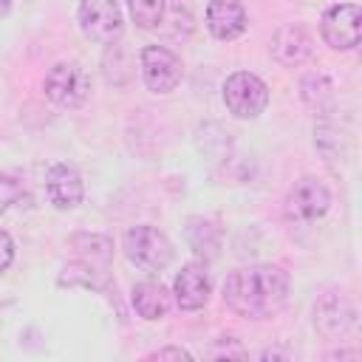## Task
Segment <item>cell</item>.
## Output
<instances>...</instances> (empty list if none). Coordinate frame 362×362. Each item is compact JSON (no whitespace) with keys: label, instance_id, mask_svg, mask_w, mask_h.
I'll use <instances>...</instances> for the list:
<instances>
[{"label":"cell","instance_id":"obj_1","mask_svg":"<svg viewBox=\"0 0 362 362\" xmlns=\"http://www.w3.org/2000/svg\"><path fill=\"white\" fill-rule=\"evenodd\" d=\"M291 291V277L283 266L252 263L238 266L223 280V303L249 320H263L277 314Z\"/></svg>","mask_w":362,"mask_h":362},{"label":"cell","instance_id":"obj_2","mask_svg":"<svg viewBox=\"0 0 362 362\" xmlns=\"http://www.w3.org/2000/svg\"><path fill=\"white\" fill-rule=\"evenodd\" d=\"M122 249L127 255V260L141 269V272H150V274H158L164 272L170 263H173V243L170 238L150 226V223H136L124 232L122 238Z\"/></svg>","mask_w":362,"mask_h":362},{"label":"cell","instance_id":"obj_3","mask_svg":"<svg viewBox=\"0 0 362 362\" xmlns=\"http://www.w3.org/2000/svg\"><path fill=\"white\" fill-rule=\"evenodd\" d=\"M42 90L45 96L57 105V107H82L90 96V76L79 62H57L48 68L45 79H42Z\"/></svg>","mask_w":362,"mask_h":362},{"label":"cell","instance_id":"obj_4","mask_svg":"<svg viewBox=\"0 0 362 362\" xmlns=\"http://www.w3.org/2000/svg\"><path fill=\"white\" fill-rule=\"evenodd\" d=\"M223 105L238 119H257L269 105V88L257 74L235 71L223 82Z\"/></svg>","mask_w":362,"mask_h":362},{"label":"cell","instance_id":"obj_5","mask_svg":"<svg viewBox=\"0 0 362 362\" xmlns=\"http://www.w3.org/2000/svg\"><path fill=\"white\" fill-rule=\"evenodd\" d=\"M79 28L90 42L113 45L124 31V14L119 0H79Z\"/></svg>","mask_w":362,"mask_h":362},{"label":"cell","instance_id":"obj_6","mask_svg":"<svg viewBox=\"0 0 362 362\" xmlns=\"http://www.w3.org/2000/svg\"><path fill=\"white\" fill-rule=\"evenodd\" d=\"M320 37L334 51H354L362 37V11L356 3H334L320 17Z\"/></svg>","mask_w":362,"mask_h":362},{"label":"cell","instance_id":"obj_7","mask_svg":"<svg viewBox=\"0 0 362 362\" xmlns=\"http://www.w3.org/2000/svg\"><path fill=\"white\" fill-rule=\"evenodd\" d=\"M139 68H141V79L147 90L153 93H170L184 79L181 57L164 45H144L139 54Z\"/></svg>","mask_w":362,"mask_h":362},{"label":"cell","instance_id":"obj_8","mask_svg":"<svg viewBox=\"0 0 362 362\" xmlns=\"http://www.w3.org/2000/svg\"><path fill=\"white\" fill-rule=\"evenodd\" d=\"M328 206H331V192L314 175H303L300 181H294V187L286 195V215L297 223L320 221L328 212Z\"/></svg>","mask_w":362,"mask_h":362},{"label":"cell","instance_id":"obj_9","mask_svg":"<svg viewBox=\"0 0 362 362\" xmlns=\"http://www.w3.org/2000/svg\"><path fill=\"white\" fill-rule=\"evenodd\" d=\"M45 195L57 209H74L85 198V184L82 175L74 164H51L45 173Z\"/></svg>","mask_w":362,"mask_h":362},{"label":"cell","instance_id":"obj_10","mask_svg":"<svg viewBox=\"0 0 362 362\" xmlns=\"http://www.w3.org/2000/svg\"><path fill=\"white\" fill-rule=\"evenodd\" d=\"M209 291H212V283H209V274H206V266L192 260V263H184L181 272L175 274L173 280V297L178 303V308L184 311H198L206 305L209 300Z\"/></svg>","mask_w":362,"mask_h":362},{"label":"cell","instance_id":"obj_11","mask_svg":"<svg viewBox=\"0 0 362 362\" xmlns=\"http://www.w3.org/2000/svg\"><path fill=\"white\" fill-rule=\"evenodd\" d=\"M249 25V14L240 0H209L206 28L215 40H238Z\"/></svg>","mask_w":362,"mask_h":362},{"label":"cell","instance_id":"obj_12","mask_svg":"<svg viewBox=\"0 0 362 362\" xmlns=\"http://www.w3.org/2000/svg\"><path fill=\"white\" fill-rule=\"evenodd\" d=\"M311 54V37L303 25H280L272 37V57L280 65H300Z\"/></svg>","mask_w":362,"mask_h":362},{"label":"cell","instance_id":"obj_13","mask_svg":"<svg viewBox=\"0 0 362 362\" xmlns=\"http://www.w3.org/2000/svg\"><path fill=\"white\" fill-rule=\"evenodd\" d=\"M351 322H354V308H351L339 294L322 297V300L317 303V308H314V325H317V331H320L322 337H328V339L345 334V331L351 328Z\"/></svg>","mask_w":362,"mask_h":362},{"label":"cell","instance_id":"obj_14","mask_svg":"<svg viewBox=\"0 0 362 362\" xmlns=\"http://www.w3.org/2000/svg\"><path fill=\"white\" fill-rule=\"evenodd\" d=\"M130 303H133V308L141 320L156 322V320H164L167 311H170V291L156 280H141V283L133 286Z\"/></svg>","mask_w":362,"mask_h":362},{"label":"cell","instance_id":"obj_15","mask_svg":"<svg viewBox=\"0 0 362 362\" xmlns=\"http://www.w3.org/2000/svg\"><path fill=\"white\" fill-rule=\"evenodd\" d=\"M57 283L59 286H88V288L105 291V297L116 303V283L107 277V269H99V266H90V263L79 260L74 266H65Z\"/></svg>","mask_w":362,"mask_h":362},{"label":"cell","instance_id":"obj_16","mask_svg":"<svg viewBox=\"0 0 362 362\" xmlns=\"http://www.w3.org/2000/svg\"><path fill=\"white\" fill-rule=\"evenodd\" d=\"M71 249L79 255L82 263L107 269L110 257H113V240L107 235H96V232H76L71 235Z\"/></svg>","mask_w":362,"mask_h":362},{"label":"cell","instance_id":"obj_17","mask_svg":"<svg viewBox=\"0 0 362 362\" xmlns=\"http://www.w3.org/2000/svg\"><path fill=\"white\" fill-rule=\"evenodd\" d=\"M184 232H187V243L192 246V252L198 257L209 260V257L218 255V249H221V229H218L215 221H209V218H189Z\"/></svg>","mask_w":362,"mask_h":362},{"label":"cell","instance_id":"obj_18","mask_svg":"<svg viewBox=\"0 0 362 362\" xmlns=\"http://www.w3.org/2000/svg\"><path fill=\"white\" fill-rule=\"evenodd\" d=\"M300 96L308 107L314 110H328L331 99H334V85L325 74H308L300 79Z\"/></svg>","mask_w":362,"mask_h":362},{"label":"cell","instance_id":"obj_19","mask_svg":"<svg viewBox=\"0 0 362 362\" xmlns=\"http://www.w3.org/2000/svg\"><path fill=\"white\" fill-rule=\"evenodd\" d=\"M139 28H158L164 23V0H127Z\"/></svg>","mask_w":362,"mask_h":362},{"label":"cell","instance_id":"obj_20","mask_svg":"<svg viewBox=\"0 0 362 362\" xmlns=\"http://www.w3.org/2000/svg\"><path fill=\"white\" fill-rule=\"evenodd\" d=\"M20 195H23L20 181H17L14 175H8V173H0V215H3L11 204H17Z\"/></svg>","mask_w":362,"mask_h":362},{"label":"cell","instance_id":"obj_21","mask_svg":"<svg viewBox=\"0 0 362 362\" xmlns=\"http://www.w3.org/2000/svg\"><path fill=\"white\" fill-rule=\"evenodd\" d=\"M11 260H14V240L6 229H0V274L11 266Z\"/></svg>","mask_w":362,"mask_h":362},{"label":"cell","instance_id":"obj_22","mask_svg":"<svg viewBox=\"0 0 362 362\" xmlns=\"http://www.w3.org/2000/svg\"><path fill=\"white\" fill-rule=\"evenodd\" d=\"M147 359H189V351H184V348H158Z\"/></svg>","mask_w":362,"mask_h":362},{"label":"cell","instance_id":"obj_23","mask_svg":"<svg viewBox=\"0 0 362 362\" xmlns=\"http://www.w3.org/2000/svg\"><path fill=\"white\" fill-rule=\"evenodd\" d=\"M11 11V0H0V17H6Z\"/></svg>","mask_w":362,"mask_h":362}]
</instances>
